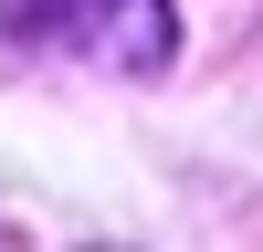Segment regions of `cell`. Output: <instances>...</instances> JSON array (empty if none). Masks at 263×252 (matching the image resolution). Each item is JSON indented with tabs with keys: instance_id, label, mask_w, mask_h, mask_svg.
<instances>
[{
	"instance_id": "cell-1",
	"label": "cell",
	"mask_w": 263,
	"mask_h": 252,
	"mask_svg": "<svg viewBox=\"0 0 263 252\" xmlns=\"http://www.w3.org/2000/svg\"><path fill=\"white\" fill-rule=\"evenodd\" d=\"M0 21H11V42L74 53L95 74H168V53H179L168 0H0Z\"/></svg>"
}]
</instances>
